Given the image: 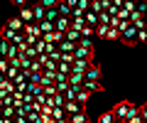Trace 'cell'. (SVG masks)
Wrapping results in <instances>:
<instances>
[{
  "label": "cell",
  "instance_id": "6da1fadb",
  "mask_svg": "<svg viewBox=\"0 0 147 123\" xmlns=\"http://www.w3.org/2000/svg\"><path fill=\"white\" fill-rule=\"evenodd\" d=\"M113 113H115L120 121H125V118H130L132 113H140V106H135V103H130V101H120L115 108H113Z\"/></svg>",
  "mask_w": 147,
  "mask_h": 123
},
{
  "label": "cell",
  "instance_id": "7bdbcfd3",
  "mask_svg": "<svg viewBox=\"0 0 147 123\" xmlns=\"http://www.w3.org/2000/svg\"><path fill=\"white\" fill-rule=\"evenodd\" d=\"M22 123H32V121H27V118H25V121H22Z\"/></svg>",
  "mask_w": 147,
  "mask_h": 123
},
{
  "label": "cell",
  "instance_id": "2e32d148",
  "mask_svg": "<svg viewBox=\"0 0 147 123\" xmlns=\"http://www.w3.org/2000/svg\"><path fill=\"white\" fill-rule=\"evenodd\" d=\"M44 39H47V42H52V44H59L64 39V32H57V30H54V32H49V35H42Z\"/></svg>",
  "mask_w": 147,
  "mask_h": 123
},
{
  "label": "cell",
  "instance_id": "ee69618b",
  "mask_svg": "<svg viewBox=\"0 0 147 123\" xmlns=\"http://www.w3.org/2000/svg\"><path fill=\"white\" fill-rule=\"evenodd\" d=\"M59 3H64V0H57V5H59Z\"/></svg>",
  "mask_w": 147,
  "mask_h": 123
},
{
  "label": "cell",
  "instance_id": "4fadbf2b",
  "mask_svg": "<svg viewBox=\"0 0 147 123\" xmlns=\"http://www.w3.org/2000/svg\"><path fill=\"white\" fill-rule=\"evenodd\" d=\"M20 20H22V22H34V15H32V7H30V5L20 7Z\"/></svg>",
  "mask_w": 147,
  "mask_h": 123
},
{
  "label": "cell",
  "instance_id": "1f68e13d",
  "mask_svg": "<svg viewBox=\"0 0 147 123\" xmlns=\"http://www.w3.org/2000/svg\"><path fill=\"white\" fill-rule=\"evenodd\" d=\"M79 47H88V49H93V39H91V37H81V39H79Z\"/></svg>",
  "mask_w": 147,
  "mask_h": 123
},
{
  "label": "cell",
  "instance_id": "e575fe53",
  "mask_svg": "<svg viewBox=\"0 0 147 123\" xmlns=\"http://www.w3.org/2000/svg\"><path fill=\"white\" fill-rule=\"evenodd\" d=\"M39 5L49 10V7H57V0H39Z\"/></svg>",
  "mask_w": 147,
  "mask_h": 123
},
{
  "label": "cell",
  "instance_id": "5bb4252c",
  "mask_svg": "<svg viewBox=\"0 0 147 123\" xmlns=\"http://www.w3.org/2000/svg\"><path fill=\"white\" fill-rule=\"evenodd\" d=\"M37 25H39V32H42V35L54 32V22H52V20H39Z\"/></svg>",
  "mask_w": 147,
  "mask_h": 123
},
{
  "label": "cell",
  "instance_id": "ffe728a7",
  "mask_svg": "<svg viewBox=\"0 0 147 123\" xmlns=\"http://www.w3.org/2000/svg\"><path fill=\"white\" fill-rule=\"evenodd\" d=\"M91 10L93 12H103L105 10V0H91Z\"/></svg>",
  "mask_w": 147,
  "mask_h": 123
},
{
  "label": "cell",
  "instance_id": "ac0fdd59",
  "mask_svg": "<svg viewBox=\"0 0 147 123\" xmlns=\"http://www.w3.org/2000/svg\"><path fill=\"white\" fill-rule=\"evenodd\" d=\"M91 99V91H86L84 86H81V89H76V101H81V103H86Z\"/></svg>",
  "mask_w": 147,
  "mask_h": 123
},
{
  "label": "cell",
  "instance_id": "f35d334b",
  "mask_svg": "<svg viewBox=\"0 0 147 123\" xmlns=\"http://www.w3.org/2000/svg\"><path fill=\"white\" fill-rule=\"evenodd\" d=\"M110 5H115V7H123V5H125V0H110Z\"/></svg>",
  "mask_w": 147,
  "mask_h": 123
},
{
  "label": "cell",
  "instance_id": "30bf717a",
  "mask_svg": "<svg viewBox=\"0 0 147 123\" xmlns=\"http://www.w3.org/2000/svg\"><path fill=\"white\" fill-rule=\"evenodd\" d=\"M84 22H86V25H91V27L96 30V27H98V12L86 10V12H84Z\"/></svg>",
  "mask_w": 147,
  "mask_h": 123
},
{
  "label": "cell",
  "instance_id": "603a6c76",
  "mask_svg": "<svg viewBox=\"0 0 147 123\" xmlns=\"http://www.w3.org/2000/svg\"><path fill=\"white\" fill-rule=\"evenodd\" d=\"M115 118H118V116H115V113H113V111H105L103 116L98 118V123H113V121H115Z\"/></svg>",
  "mask_w": 147,
  "mask_h": 123
},
{
  "label": "cell",
  "instance_id": "d6986e66",
  "mask_svg": "<svg viewBox=\"0 0 147 123\" xmlns=\"http://www.w3.org/2000/svg\"><path fill=\"white\" fill-rule=\"evenodd\" d=\"M69 121H71V123H88V116H86V111H81V113L69 116Z\"/></svg>",
  "mask_w": 147,
  "mask_h": 123
},
{
  "label": "cell",
  "instance_id": "9a60e30c",
  "mask_svg": "<svg viewBox=\"0 0 147 123\" xmlns=\"http://www.w3.org/2000/svg\"><path fill=\"white\" fill-rule=\"evenodd\" d=\"M5 25L10 27V30H15V32H22V27H25V22H22L20 17H10V20H7Z\"/></svg>",
  "mask_w": 147,
  "mask_h": 123
},
{
  "label": "cell",
  "instance_id": "83f0119b",
  "mask_svg": "<svg viewBox=\"0 0 147 123\" xmlns=\"http://www.w3.org/2000/svg\"><path fill=\"white\" fill-rule=\"evenodd\" d=\"M64 116H66V113H64L61 106H54L52 108V118H54V121H59V118H64Z\"/></svg>",
  "mask_w": 147,
  "mask_h": 123
},
{
  "label": "cell",
  "instance_id": "f546056e",
  "mask_svg": "<svg viewBox=\"0 0 147 123\" xmlns=\"http://www.w3.org/2000/svg\"><path fill=\"white\" fill-rule=\"evenodd\" d=\"M84 25H86V22H84V17H71V27H74V30H81Z\"/></svg>",
  "mask_w": 147,
  "mask_h": 123
},
{
  "label": "cell",
  "instance_id": "d6a6232c",
  "mask_svg": "<svg viewBox=\"0 0 147 123\" xmlns=\"http://www.w3.org/2000/svg\"><path fill=\"white\" fill-rule=\"evenodd\" d=\"M108 27L110 25H98L96 27V35H98V37H105V35H108Z\"/></svg>",
  "mask_w": 147,
  "mask_h": 123
},
{
  "label": "cell",
  "instance_id": "7402d4cb",
  "mask_svg": "<svg viewBox=\"0 0 147 123\" xmlns=\"http://www.w3.org/2000/svg\"><path fill=\"white\" fill-rule=\"evenodd\" d=\"M57 71H59V74H71V64H69V62H59V64H57Z\"/></svg>",
  "mask_w": 147,
  "mask_h": 123
},
{
  "label": "cell",
  "instance_id": "ab89813d",
  "mask_svg": "<svg viewBox=\"0 0 147 123\" xmlns=\"http://www.w3.org/2000/svg\"><path fill=\"white\" fill-rule=\"evenodd\" d=\"M57 123H71V121H69V116H64V118H59Z\"/></svg>",
  "mask_w": 147,
  "mask_h": 123
},
{
  "label": "cell",
  "instance_id": "7dc6e473",
  "mask_svg": "<svg viewBox=\"0 0 147 123\" xmlns=\"http://www.w3.org/2000/svg\"><path fill=\"white\" fill-rule=\"evenodd\" d=\"M145 44H147V37H145Z\"/></svg>",
  "mask_w": 147,
  "mask_h": 123
},
{
  "label": "cell",
  "instance_id": "8d00e7d4",
  "mask_svg": "<svg viewBox=\"0 0 147 123\" xmlns=\"http://www.w3.org/2000/svg\"><path fill=\"white\" fill-rule=\"evenodd\" d=\"M140 116L147 121V103H142V106H140Z\"/></svg>",
  "mask_w": 147,
  "mask_h": 123
},
{
  "label": "cell",
  "instance_id": "cb8c5ba5",
  "mask_svg": "<svg viewBox=\"0 0 147 123\" xmlns=\"http://www.w3.org/2000/svg\"><path fill=\"white\" fill-rule=\"evenodd\" d=\"M42 94H44V96H54V94H59V91H57V84H47V86H42Z\"/></svg>",
  "mask_w": 147,
  "mask_h": 123
},
{
  "label": "cell",
  "instance_id": "836d02e7",
  "mask_svg": "<svg viewBox=\"0 0 147 123\" xmlns=\"http://www.w3.org/2000/svg\"><path fill=\"white\" fill-rule=\"evenodd\" d=\"M10 69V59H5V57H0V71L5 74V71Z\"/></svg>",
  "mask_w": 147,
  "mask_h": 123
},
{
  "label": "cell",
  "instance_id": "b9f144b4",
  "mask_svg": "<svg viewBox=\"0 0 147 123\" xmlns=\"http://www.w3.org/2000/svg\"><path fill=\"white\" fill-rule=\"evenodd\" d=\"M3 81H5V74H3V71H0V84H3Z\"/></svg>",
  "mask_w": 147,
  "mask_h": 123
},
{
  "label": "cell",
  "instance_id": "7c38bea8",
  "mask_svg": "<svg viewBox=\"0 0 147 123\" xmlns=\"http://www.w3.org/2000/svg\"><path fill=\"white\" fill-rule=\"evenodd\" d=\"M84 89L91 91V94H100L103 91V84L100 81H84Z\"/></svg>",
  "mask_w": 147,
  "mask_h": 123
},
{
  "label": "cell",
  "instance_id": "277c9868",
  "mask_svg": "<svg viewBox=\"0 0 147 123\" xmlns=\"http://www.w3.org/2000/svg\"><path fill=\"white\" fill-rule=\"evenodd\" d=\"M22 32H25L27 37H34V39H39V37H42V32H39V25H37V22H25Z\"/></svg>",
  "mask_w": 147,
  "mask_h": 123
},
{
  "label": "cell",
  "instance_id": "4dcf8cb0",
  "mask_svg": "<svg viewBox=\"0 0 147 123\" xmlns=\"http://www.w3.org/2000/svg\"><path fill=\"white\" fill-rule=\"evenodd\" d=\"M76 7H79L81 12H86V10H91V0H79V3H76Z\"/></svg>",
  "mask_w": 147,
  "mask_h": 123
},
{
  "label": "cell",
  "instance_id": "e0dca14e",
  "mask_svg": "<svg viewBox=\"0 0 147 123\" xmlns=\"http://www.w3.org/2000/svg\"><path fill=\"white\" fill-rule=\"evenodd\" d=\"M64 39H71V42H76V44H79V39H81V32H79V30H74V27H69L66 32H64Z\"/></svg>",
  "mask_w": 147,
  "mask_h": 123
},
{
  "label": "cell",
  "instance_id": "74e56055",
  "mask_svg": "<svg viewBox=\"0 0 147 123\" xmlns=\"http://www.w3.org/2000/svg\"><path fill=\"white\" fill-rule=\"evenodd\" d=\"M12 5H15V7H25L27 0H12Z\"/></svg>",
  "mask_w": 147,
  "mask_h": 123
},
{
  "label": "cell",
  "instance_id": "c3c4849f",
  "mask_svg": "<svg viewBox=\"0 0 147 123\" xmlns=\"http://www.w3.org/2000/svg\"><path fill=\"white\" fill-rule=\"evenodd\" d=\"M135 3H137V0H135Z\"/></svg>",
  "mask_w": 147,
  "mask_h": 123
},
{
  "label": "cell",
  "instance_id": "44dd1931",
  "mask_svg": "<svg viewBox=\"0 0 147 123\" xmlns=\"http://www.w3.org/2000/svg\"><path fill=\"white\" fill-rule=\"evenodd\" d=\"M34 49H37V54H44V52H47V39L39 37V39L34 42Z\"/></svg>",
  "mask_w": 147,
  "mask_h": 123
},
{
  "label": "cell",
  "instance_id": "d590c367",
  "mask_svg": "<svg viewBox=\"0 0 147 123\" xmlns=\"http://www.w3.org/2000/svg\"><path fill=\"white\" fill-rule=\"evenodd\" d=\"M135 5H137L135 0H125V5H123V7H125L127 12H135Z\"/></svg>",
  "mask_w": 147,
  "mask_h": 123
},
{
  "label": "cell",
  "instance_id": "f6af8a7d",
  "mask_svg": "<svg viewBox=\"0 0 147 123\" xmlns=\"http://www.w3.org/2000/svg\"><path fill=\"white\" fill-rule=\"evenodd\" d=\"M140 123H147V121H145V118H142V121H140Z\"/></svg>",
  "mask_w": 147,
  "mask_h": 123
},
{
  "label": "cell",
  "instance_id": "4316f807",
  "mask_svg": "<svg viewBox=\"0 0 147 123\" xmlns=\"http://www.w3.org/2000/svg\"><path fill=\"white\" fill-rule=\"evenodd\" d=\"M3 118H15V106H3Z\"/></svg>",
  "mask_w": 147,
  "mask_h": 123
},
{
  "label": "cell",
  "instance_id": "8fae6325",
  "mask_svg": "<svg viewBox=\"0 0 147 123\" xmlns=\"http://www.w3.org/2000/svg\"><path fill=\"white\" fill-rule=\"evenodd\" d=\"M57 47H59V52H69V54H74V49H76V42H71V39H61Z\"/></svg>",
  "mask_w": 147,
  "mask_h": 123
},
{
  "label": "cell",
  "instance_id": "ba28073f",
  "mask_svg": "<svg viewBox=\"0 0 147 123\" xmlns=\"http://www.w3.org/2000/svg\"><path fill=\"white\" fill-rule=\"evenodd\" d=\"M98 79H100V67L93 62V64L86 69V81H98Z\"/></svg>",
  "mask_w": 147,
  "mask_h": 123
},
{
  "label": "cell",
  "instance_id": "bcb514c9",
  "mask_svg": "<svg viewBox=\"0 0 147 123\" xmlns=\"http://www.w3.org/2000/svg\"><path fill=\"white\" fill-rule=\"evenodd\" d=\"M108 3H110V0H105V5H108Z\"/></svg>",
  "mask_w": 147,
  "mask_h": 123
},
{
  "label": "cell",
  "instance_id": "52a82bcc",
  "mask_svg": "<svg viewBox=\"0 0 147 123\" xmlns=\"http://www.w3.org/2000/svg\"><path fill=\"white\" fill-rule=\"evenodd\" d=\"M74 57H76V59H88V62H93V49H88V47H79V44H76V49H74Z\"/></svg>",
  "mask_w": 147,
  "mask_h": 123
},
{
  "label": "cell",
  "instance_id": "8992f818",
  "mask_svg": "<svg viewBox=\"0 0 147 123\" xmlns=\"http://www.w3.org/2000/svg\"><path fill=\"white\" fill-rule=\"evenodd\" d=\"M69 27H71V17H64V15H59L57 20H54V30H57V32H66Z\"/></svg>",
  "mask_w": 147,
  "mask_h": 123
},
{
  "label": "cell",
  "instance_id": "484cf974",
  "mask_svg": "<svg viewBox=\"0 0 147 123\" xmlns=\"http://www.w3.org/2000/svg\"><path fill=\"white\" fill-rule=\"evenodd\" d=\"M10 44H12V42H7V39L0 37V57H7V49H10Z\"/></svg>",
  "mask_w": 147,
  "mask_h": 123
},
{
  "label": "cell",
  "instance_id": "5b68a950",
  "mask_svg": "<svg viewBox=\"0 0 147 123\" xmlns=\"http://www.w3.org/2000/svg\"><path fill=\"white\" fill-rule=\"evenodd\" d=\"M86 81V74H81V71H71L69 74V86H74V89H81Z\"/></svg>",
  "mask_w": 147,
  "mask_h": 123
},
{
  "label": "cell",
  "instance_id": "9c48e42d",
  "mask_svg": "<svg viewBox=\"0 0 147 123\" xmlns=\"http://www.w3.org/2000/svg\"><path fill=\"white\" fill-rule=\"evenodd\" d=\"M93 64V62H88V59H74L71 64V71H81V74H86V69Z\"/></svg>",
  "mask_w": 147,
  "mask_h": 123
},
{
  "label": "cell",
  "instance_id": "3957f363",
  "mask_svg": "<svg viewBox=\"0 0 147 123\" xmlns=\"http://www.w3.org/2000/svg\"><path fill=\"white\" fill-rule=\"evenodd\" d=\"M84 106H86V103L76 101V99H74V101H66V103H64V113H66V116H74V113H81V111H84Z\"/></svg>",
  "mask_w": 147,
  "mask_h": 123
},
{
  "label": "cell",
  "instance_id": "f1b7e54d",
  "mask_svg": "<svg viewBox=\"0 0 147 123\" xmlns=\"http://www.w3.org/2000/svg\"><path fill=\"white\" fill-rule=\"evenodd\" d=\"M108 39H120V30H115V27H108V35H105Z\"/></svg>",
  "mask_w": 147,
  "mask_h": 123
},
{
  "label": "cell",
  "instance_id": "d4e9b609",
  "mask_svg": "<svg viewBox=\"0 0 147 123\" xmlns=\"http://www.w3.org/2000/svg\"><path fill=\"white\" fill-rule=\"evenodd\" d=\"M57 10H59V15H64V17H71V7H69L66 3H59V5H57Z\"/></svg>",
  "mask_w": 147,
  "mask_h": 123
},
{
  "label": "cell",
  "instance_id": "7a4b0ae2",
  "mask_svg": "<svg viewBox=\"0 0 147 123\" xmlns=\"http://www.w3.org/2000/svg\"><path fill=\"white\" fill-rule=\"evenodd\" d=\"M118 42L127 44V47H135V44L140 42V39H137V27H135V25H127L125 30L120 32V39H118Z\"/></svg>",
  "mask_w": 147,
  "mask_h": 123
},
{
  "label": "cell",
  "instance_id": "60d3db41",
  "mask_svg": "<svg viewBox=\"0 0 147 123\" xmlns=\"http://www.w3.org/2000/svg\"><path fill=\"white\" fill-rule=\"evenodd\" d=\"M34 3H39V0H27V5H34Z\"/></svg>",
  "mask_w": 147,
  "mask_h": 123
}]
</instances>
